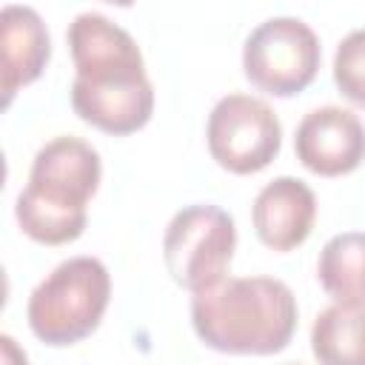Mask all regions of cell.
Masks as SVG:
<instances>
[{
  "label": "cell",
  "mask_w": 365,
  "mask_h": 365,
  "mask_svg": "<svg viewBox=\"0 0 365 365\" xmlns=\"http://www.w3.org/2000/svg\"><path fill=\"white\" fill-rule=\"evenodd\" d=\"M319 37L299 17L262 20L242 46V71L265 94L294 97L308 88L319 71Z\"/></svg>",
  "instance_id": "6"
},
{
  "label": "cell",
  "mask_w": 365,
  "mask_h": 365,
  "mask_svg": "<svg viewBox=\"0 0 365 365\" xmlns=\"http://www.w3.org/2000/svg\"><path fill=\"white\" fill-rule=\"evenodd\" d=\"M197 336L222 354L268 356L297 328V297L277 277H225L191 297Z\"/></svg>",
  "instance_id": "2"
},
{
  "label": "cell",
  "mask_w": 365,
  "mask_h": 365,
  "mask_svg": "<svg viewBox=\"0 0 365 365\" xmlns=\"http://www.w3.org/2000/svg\"><path fill=\"white\" fill-rule=\"evenodd\" d=\"M334 83L342 97L365 108V29L348 31L334 54Z\"/></svg>",
  "instance_id": "13"
},
{
  "label": "cell",
  "mask_w": 365,
  "mask_h": 365,
  "mask_svg": "<svg viewBox=\"0 0 365 365\" xmlns=\"http://www.w3.org/2000/svg\"><path fill=\"white\" fill-rule=\"evenodd\" d=\"M108 297V268L97 257H68L34 285L26 319L46 345H74L97 331Z\"/></svg>",
  "instance_id": "4"
},
{
  "label": "cell",
  "mask_w": 365,
  "mask_h": 365,
  "mask_svg": "<svg viewBox=\"0 0 365 365\" xmlns=\"http://www.w3.org/2000/svg\"><path fill=\"white\" fill-rule=\"evenodd\" d=\"M51 57V37L31 6L9 3L0 11V88L3 106L11 103L14 91L34 83Z\"/></svg>",
  "instance_id": "10"
},
{
  "label": "cell",
  "mask_w": 365,
  "mask_h": 365,
  "mask_svg": "<svg viewBox=\"0 0 365 365\" xmlns=\"http://www.w3.org/2000/svg\"><path fill=\"white\" fill-rule=\"evenodd\" d=\"M0 345H3V365H29L26 354L17 348V342H14L9 334L0 336Z\"/></svg>",
  "instance_id": "14"
},
{
  "label": "cell",
  "mask_w": 365,
  "mask_h": 365,
  "mask_svg": "<svg viewBox=\"0 0 365 365\" xmlns=\"http://www.w3.org/2000/svg\"><path fill=\"white\" fill-rule=\"evenodd\" d=\"M319 365H365V305H328L311 325Z\"/></svg>",
  "instance_id": "12"
},
{
  "label": "cell",
  "mask_w": 365,
  "mask_h": 365,
  "mask_svg": "<svg viewBox=\"0 0 365 365\" xmlns=\"http://www.w3.org/2000/svg\"><path fill=\"white\" fill-rule=\"evenodd\" d=\"M317 277L336 305H365V231L331 237L319 251Z\"/></svg>",
  "instance_id": "11"
},
{
  "label": "cell",
  "mask_w": 365,
  "mask_h": 365,
  "mask_svg": "<svg viewBox=\"0 0 365 365\" xmlns=\"http://www.w3.org/2000/svg\"><path fill=\"white\" fill-rule=\"evenodd\" d=\"M205 140L217 165L231 174H257L279 154L282 123L265 100L234 91L214 103Z\"/></svg>",
  "instance_id": "7"
},
{
  "label": "cell",
  "mask_w": 365,
  "mask_h": 365,
  "mask_svg": "<svg viewBox=\"0 0 365 365\" xmlns=\"http://www.w3.org/2000/svg\"><path fill=\"white\" fill-rule=\"evenodd\" d=\"M291 365H297V362H291Z\"/></svg>",
  "instance_id": "15"
},
{
  "label": "cell",
  "mask_w": 365,
  "mask_h": 365,
  "mask_svg": "<svg viewBox=\"0 0 365 365\" xmlns=\"http://www.w3.org/2000/svg\"><path fill=\"white\" fill-rule=\"evenodd\" d=\"M66 43L74 60V114L114 137L140 131L154 111V86L137 40L100 11H80Z\"/></svg>",
  "instance_id": "1"
},
{
  "label": "cell",
  "mask_w": 365,
  "mask_h": 365,
  "mask_svg": "<svg viewBox=\"0 0 365 365\" xmlns=\"http://www.w3.org/2000/svg\"><path fill=\"white\" fill-rule=\"evenodd\" d=\"M317 220V197L308 182L297 177H277L259 188L251 205L257 237L274 251L302 245Z\"/></svg>",
  "instance_id": "9"
},
{
  "label": "cell",
  "mask_w": 365,
  "mask_h": 365,
  "mask_svg": "<svg viewBox=\"0 0 365 365\" xmlns=\"http://www.w3.org/2000/svg\"><path fill=\"white\" fill-rule=\"evenodd\" d=\"M294 151L319 177L351 174L365 160V125L351 108L319 106L299 120Z\"/></svg>",
  "instance_id": "8"
},
{
  "label": "cell",
  "mask_w": 365,
  "mask_h": 365,
  "mask_svg": "<svg viewBox=\"0 0 365 365\" xmlns=\"http://www.w3.org/2000/svg\"><path fill=\"white\" fill-rule=\"evenodd\" d=\"M103 163L91 143L63 134L31 160L29 182L17 194L14 217L26 237L43 245L74 242L86 231V205L100 188Z\"/></svg>",
  "instance_id": "3"
},
{
  "label": "cell",
  "mask_w": 365,
  "mask_h": 365,
  "mask_svg": "<svg viewBox=\"0 0 365 365\" xmlns=\"http://www.w3.org/2000/svg\"><path fill=\"white\" fill-rule=\"evenodd\" d=\"M237 228L228 211L211 202L180 208L163 234V259L177 285L200 294L220 279L231 265Z\"/></svg>",
  "instance_id": "5"
}]
</instances>
